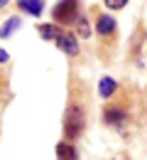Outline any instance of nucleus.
Wrapping results in <instances>:
<instances>
[{
	"mask_svg": "<svg viewBox=\"0 0 147 160\" xmlns=\"http://www.w3.org/2000/svg\"><path fill=\"white\" fill-rule=\"evenodd\" d=\"M84 131V111L79 106H69L66 113H64V138L69 140H76Z\"/></svg>",
	"mask_w": 147,
	"mask_h": 160,
	"instance_id": "1",
	"label": "nucleus"
},
{
	"mask_svg": "<svg viewBox=\"0 0 147 160\" xmlns=\"http://www.w3.org/2000/svg\"><path fill=\"white\" fill-rule=\"evenodd\" d=\"M52 18L59 25H71L79 18V0H59L52 10Z\"/></svg>",
	"mask_w": 147,
	"mask_h": 160,
	"instance_id": "2",
	"label": "nucleus"
},
{
	"mask_svg": "<svg viewBox=\"0 0 147 160\" xmlns=\"http://www.w3.org/2000/svg\"><path fill=\"white\" fill-rule=\"evenodd\" d=\"M57 44H59V49H64L69 57H76L79 54V40L71 35V32H64V30H59V35H57Z\"/></svg>",
	"mask_w": 147,
	"mask_h": 160,
	"instance_id": "3",
	"label": "nucleus"
},
{
	"mask_svg": "<svg viewBox=\"0 0 147 160\" xmlns=\"http://www.w3.org/2000/svg\"><path fill=\"white\" fill-rule=\"evenodd\" d=\"M115 30H118V25H115V20H113L110 15H98V20H96V32H98L101 37H113Z\"/></svg>",
	"mask_w": 147,
	"mask_h": 160,
	"instance_id": "4",
	"label": "nucleus"
},
{
	"mask_svg": "<svg viewBox=\"0 0 147 160\" xmlns=\"http://www.w3.org/2000/svg\"><path fill=\"white\" fill-rule=\"evenodd\" d=\"M57 160H79V153H76V148H74V143H69V140H62V143H57Z\"/></svg>",
	"mask_w": 147,
	"mask_h": 160,
	"instance_id": "5",
	"label": "nucleus"
},
{
	"mask_svg": "<svg viewBox=\"0 0 147 160\" xmlns=\"http://www.w3.org/2000/svg\"><path fill=\"white\" fill-rule=\"evenodd\" d=\"M17 8L25 10L27 15H34V18H39L44 10V0H17Z\"/></svg>",
	"mask_w": 147,
	"mask_h": 160,
	"instance_id": "6",
	"label": "nucleus"
},
{
	"mask_svg": "<svg viewBox=\"0 0 147 160\" xmlns=\"http://www.w3.org/2000/svg\"><path fill=\"white\" fill-rule=\"evenodd\" d=\"M103 121L108 123V126H120V123L125 121V113H123L120 108L110 106V108H105V111H103Z\"/></svg>",
	"mask_w": 147,
	"mask_h": 160,
	"instance_id": "7",
	"label": "nucleus"
},
{
	"mask_svg": "<svg viewBox=\"0 0 147 160\" xmlns=\"http://www.w3.org/2000/svg\"><path fill=\"white\" fill-rule=\"evenodd\" d=\"M115 89H118V81L110 79V77H103V79L98 81V94H101V99H110Z\"/></svg>",
	"mask_w": 147,
	"mask_h": 160,
	"instance_id": "8",
	"label": "nucleus"
},
{
	"mask_svg": "<svg viewBox=\"0 0 147 160\" xmlns=\"http://www.w3.org/2000/svg\"><path fill=\"white\" fill-rule=\"evenodd\" d=\"M20 25H22V20L17 18V15H15V18H7V20H5V25L0 27V40L10 37V35H12V32H15V30H17Z\"/></svg>",
	"mask_w": 147,
	"mask_h": 160,
	"instance_id": "9",
	"label": "nucleus"
},
{
	"mask_svg": "<svg viewBox=\"0 0 147 160\" xmlns=\"http://www.w3.org/2000/svg\"><path fill=\"white\" fill-rule=\"evenodd\" d=\"M37 30H39V35H42L44 40H57V35H59V30L54 25H39Z\"/></svg>",
	"mask_w": 147,
	"mask_h": 160,
	"instance_id": "10",
	"label": "nucleus"
},
{
	"mask_svg": "<svg viewBox=\"0 0 147 160\" xmlns=\"http://www.w3.org/2000/svg\"><path fill=\"white\" fill-rule=\"evenodd\" d=\"M103 2H105L108 10H123V8L127 5V0H103Z\"/></svg>",
	"mask_w": 147,
	"mask_h": 160,
	"instance_id": "11",
	"label": "nucleus"
},
{
	"mask_svg": "<svg viewBox=\"0 0 147 160\" xmlns=\"http://www.w3.org/2000/svg\"><path fill=\"white\" fill-rule=\"evenodd\" d=\"M79 32H81V37H88V35H91V30H88V22L84 20V18H81V20H79Z\"/></svg>",
	"mask_w": 147,
	"mask_h": 160,
	"instance_id": "12",
	"label": "nucleus"
},
{
	"mask_svg": "<svg viewBox=\"0 0 147 160\" xmlns=\"http://www.w3.org/2000/svg\"><path fill=\"white\" fill-rule=\"evenodd\" d=\"M7 59H10V57H7V52H5V49H0V64H5Z\"/></svg>",
	"mask_w": 147,
	"mask_h": 160,
	"instance_id": "13",
	"label": "nucleus"
},
{
	"mask_svg": "<svg viewBox=\"0 0 147 160\" xmlns=\"http://www.w3.org/2000/svg\"><path fill=\"white\" fill-rule=\"evenodd\" d=\"M5 2H7V0H0V5H5Z\"/></svg>",
	"mask_w": 147,
	"mask_h": 160,
	"instance_id": "14",
	"label": "nucleus"
}]
</instances>
